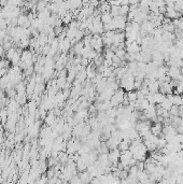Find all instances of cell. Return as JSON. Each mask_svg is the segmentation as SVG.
Instances as JSON below:
<instances>
[{
	"mask_svg": "<svg viewBox=\"0 0 183 184\" xmlns=\"http://www.w3.org/2000/svg\"><path fill=\"white\" fill-rule=\"evenodd\" d=\"M162 129H163V126H162L160 122H156V123H154V125L151 126V133L155 136H158V137L162 135Z\"/></svg>",
	"mask_w": 183,
	"mask_h": 184,
	"instance_id": "obj_8",
	"label": "cell"
},
{
	"mask_svg": "<svg viewBox=\"0 0 183 184\" xmlns=\"http://www.w3.org/2000/svg\"><path fill=\"white\" fill-rule=\"evenodd\" d=\"M108 157H109V161L111 164H117L120 161V157H121V151L119 149H113L111 150L108 153Z\"/></svg>",
	"mask_w": 183,
	"mask_h": 184,
	"instance_id": "obj_2",
	"label": "cell"
},
{
	"mask_svg": "<svg viewBox=\"0 0 183 184\" xmlns=\"http://www.w3.org/2000/svg\"><path fill=\"white\" fill-rule=\"evenodd\" d=\"M61 20H63L64 24H68L69 25L73 20V13H70L69 11H67V13L61 17Z\"/></svg>",
	"mask_w": 183,
	"mask_h": 184,
	"instance_id": "obj_14",
	"label": "cell"
},
{
	"mask_svg": "<svg viewBox=\"0 0 183 184\" xmlns=\"http://www.w3.org/2000/svg\"><path fill=\"white\" fill-rule=\"evenodd\" d=\"M108 1H112V0H108Z\"/></svg>",
	"mask_w": 183,
	"mask_h": 184,
	"instance_id": "obj_30",
	"label": "cell"
},
{
	"mask_svg": "<svg viewBox=\"0 0 183 184\" xmlns=\"http://www.w3.org/2000/svg\"><path fill=\"white\" fill-rule=\"evenodd\" d=\"M120 7L121 6H111V10H110V13L112 16H117V15H121L120 14Z\"/></svg>",
	"mask_w": 183,
	"mask_h": 184,
	"instance_id": "obj_24",
	"label": "cell"
},
{
	"mask_svg": "<svg viewBox=\"0 0 183 184\" xmlns=\"http://www.w3.org/2000/svg\"><path fill=\"white\" fill-rule=\"evenodd\" d=\"M130 142L131 141L129 139H126V138H124L122 140L120 141V143L117 145V149L121 151V152H123V151H126V150H129V147H130Z\"/></svg>",
	"mask_w": 183,
	"mask_h": 184,
	"instance_id": "obj_9",
	"label": "cell"
},
{
	"mask_svg": "<svg viewBox=\"0 0 183 184\" xmlns=\"http://www.w3.org/2000/svg\"><path fill=\"white\" fill-rule=\"evenodd\" d=\"M140 0H129L128 1V4H139Z\"/></svg>",
	"mask_w": 183,
	"mask_h": 184,
	"instance_id": "obj_28",
	"label": "cell"
},
{
	"mask_svg": "<svg viewBox=\"0 0 183 184\" xmlns=\"http://www.w3.org/2000/svg\"><path fill=\"white\" fill-rule=\"evenodd\" d=\"M160 92L163 93L164 95H168L173 93V86L171 85L170 82H164L160 83Z\"/></svg>",
	"mask_w": 183,
	"mask_h": 184,
	"instance_id": "obj_5",
	"label": "cell"
},
{
	"mask_svg": "<svg viewBox=\"0 0 183 184\" xmlns=\"http://www.w3.org/2000/svg\"><path fill=\"white\" fill-rule=\"evenodd\" d=\"M126 97L128 98L129 102H133V101L137 100V94H136V90H129L126 93Z\"/></svg>",
	"mask_w": 183,
	"mask_h": 184,
	"instance_id": "obj_20",
	"label": "cell"
},
{
	"mask_svg": "<svg viewBox=\"0 0 183 184\" xmlns=\"http://www.w3.org/2000/svg\"><path fill=\"white\" fill-rule=\"evenodd\" d=\"M1 133H2V126L0 125V134H1Z\"/></svg>",
	"mask_w": 183,
	"mask_h": 184,
	"instance_id": "obj_29",
	"label": "cell"
},
{
	"mask_svg": "<svg viewBox=\"0 0 183 184\" xmlns=\"http://www.w3.org/2000/svg\"><path fill=\"white\" fill-rule=\"evenodd\" d=\"M134 82H135V77L130 73L129 71H127L126 74H125L122 79H120V87H122V88H123L124 90H126V92L133 90H135Z\"/></svg>",
	"mask_w": 183,
	"mask_h": 184,
	"instance_id": "obj_1",
	"label": "cell"
},
{
	"mask_svg": "<svg viewBox=\"0 0 183 184\" xmlns=\"http://www.w3.org/2000/svg\"><path fill=\"white\" fill-rule=\"evenodd\" d=\"M160 106L162 108H163V109H165V110L169 111V110H170V108L172 107V102H171V101H170L169 99H168V98L166 97L163 101H162V102H160Z\"/></svg>",
	"mask_w": 183,
	"mask_h": 184,
	"instance_id": "obj_15",
	"label": "cell"
},
{
	"mask_svg": "<svg viewBox=\"0 0 183 184\" xmlns=\"http://www.w3.org/2000/svg\"><path fill=\"white\" fill-rule=\"evenodd\" d=\"M148 90L150 93H157L160 92V82L157 80H151L148 84Z\"/></svg>",
	"mask_w": 183,
	"mask_h": 184,
	"instance_id": "obj_7",
	"label": "cell"
},
{
	"mask_svg": "<svg viewBox=\"0 0 183 184\" xmlns=\"http://www.w3.org/2000/svg\"><path fill=\"white\" fill-rule=\"evenodd\" d=\"M100 18H101V22H102L103 24H108V23H110V22H112L113 16L111 15L110 12H106V13H101Z\"/></svg>",
	"mask_w": 183,
	"mask_h": 184,
	"instance_id": "obj_13",
	"label": "cell"
},
{
	"mask_svg": "<svg viewBox=\"0 0 183 184\" xmlns=\"http://www.w3.org/2000/svg\"><path fill=\"white\" fill-rule=\"evenodd\" d=\"M173 94H179L182 95L183 94V81L180 80L177 84V86L173 88Z\"/></svg>",
	"mask_w": 183,
	"mask_h": 184,
	"instance_id": "obj_18",
	"label": "cell"
},
{
	"mask_svg": "<svg viewBox=\"0 0 183 184\" xmlns=\"http://www.w3.org/2000/svg\"><path fill=\"white\" fill-rule=\"evenodd\" d=\"M84 44H83V41H78L74 43V47H73V51H74V53L77 54V55H81V51L83 49Z\"/></svg>",
	"mask_w": 183,
	"mask_h": 184,
	"instance_id": "obj_16",
	"label": "cell"
},
{
	"mask_svg": "<svg viewBox=\"0 0 183 184\" xmlns=\"http://www.w3.org/2000/svg\"><path fill=\"white\" fill-rule=\"evenodd\" d=\"M85 71H86V75L87 79H93L95 75H96V66H92V65H88L86 68H85Z\"/></svg>",
	"mask_w": 183,
	"mask_h": 184,
	"instance_id": "obj_11",
	"label": "cell"
},
{
	"mask_svg": "<svg viewBox=\"0 0 183 184\" xmlns=\"http://www.w3.org/2000/svg\"><path fill=\"white\" fill-rule=\"evenodd\" d=\"M165 98H166V95H164L163 93H160V92L153 93V99H154V104H160Z\"/></svg>",
	"mask_w": 183,
	"mask_h": 184,
	"instance_id": "obj_12",
	"label": "cell"
},
{
	"mask_svg": "<svg viewBox=\"0 0 183 184\" xmlns=\"http://www.w3.org/2000/svg\"><path fill=\"white\" fill-rule=\"evenodd\" d=\"M172 104H175V106H181V104H183V97L181 96V95L179 94H173V100H172Z\"/></svg>",
	"mask_w": 183,
	"mask_h": 184,
	"instance_id": "obj_17",
	"label": "cell"
},
{
	"mask_svg": "<svg viewBox=\"0 0 183 184\" xmlns=\"http://www.w3.org/2000/svg\"><path fill=\"white\" fill-rule=\"evenodd\" d=\"M140 51H141V45L139 43H137L136 41L126 45V52H128V53H139Z\"/></svg>",
	"mask_w": 183,
	"mask_h": 184,
	"instance_id": "obj_6",
	"label": "cell"
},
{
	"mask_svg": "<svg viewBox=\"0 0 183 184\" xmlns=\"http://www.w3.org/2000/svg\"><path fill=\"white\" fill-rule=\"evenodd\" d=\"M182 49H183V47H182Z\"/></svg>",
	"mask_w": 183,
	"mask_h": 184,
	"instance_id": "obj_31",
	"label": "cell"
},
{
	"mask_svg": "<svg viewBox=\"0 0 183 184\" xmlns=\"http://www.w3.org/2000/svg\"><path fill=\"white\" fill-rule=\"evenodd\" d=\"M108 86V81H107V78H102L101 80L96 84V90L98 93H101L103 90H106V87Z\"/></svg>",
	"mask_w": 183,
	"mask_h": 184,
	"instance_id": "obj_10",
	"label": "cell"
},
{
	"mask_svg": "<svg viewBox=\"0 0 183 184\" xmlns=\"http://www.w3.org/2000/svg\"><path fill=\"white\" fill-rule=\"evenodd\" d=\"M126 50L125 49H117V51H115V55L117 57H120L122 60H125V55H126Z\"/></svg>",
	"mask_w": 183,
	"mask_h": 184,
	"instance_id": "obj_26",
	"label": "cell"
},
{
	"mask_svg": "<svg viewBox=\"0 0 183 184\" xmlns=\"http://www.w3.org/2000/svg\"><path fill=\"white\" fill-rule=\"evenodd\" d=\"M162 28H163L164 31H170V32H173L175 29H176V27H175V25L172 24V22H170V23L168 24H163V25H162Z\"/></svg>",
	"mask_w": 183,
	"mask_h": 184,
	"instance_id": "obj_19",
	"label": "cell"
},
{
	"mask_svg": "<svg viewBox=\"0 0 183 184\" xmlns=\"http://www.w3.org/2000/svg\"><path fill=\"white\" fill-rule=\"evenodd\" d=\"M167 74L169 75L171 80H181V70L178 67H172V66L169 67L168 71H167Z\"/></svg>",
	"mask_w": 183,
	"mask_h": 184,
	"instance_id": "obj_4",
	"label": "cell"
},
{
	"mask_svg": "<svg viewBox=\"0 0 183 184\" xmlns=\"http://www.w3.org/2000/svg\"><path fill=\"white\" fill-rule=\"evenodd\" d=\"M103 60H105V56L97 55L93 61H94V64H95V66H96V67H99V66H101V65L103 64Z\"/></svg>",
	"mask_w": 183,
	"mask_h": 184,
	"instance_id": "obj_23",
	"label": "cell"
},
{
	"mask_svg": "<svg viewBox=\"0 0 183 184\" xmlns=\"http://www.w3.org/2000/svg\"><path fill=\"white\" fill-rule=\"evenodd\" d=\"M128 12H129V4H121V7H120V14L121 15L126 16Z\"/></svg>",
	"mask_w": 183,
	"mask_h": 184,
	"instance_id": "obj_22",
	"label": "cell"
},
{
	"mask_svg": "<svg viewBox=\"0 0 183 184\" xmlns=\"http://www.w3.org/2000/svg\"><path fill=\"white\" fill-rule=\"evenodd\" d=\"M143 114L146 115V120H152L154 116H156L157 114H156V104H149V107L146 108V110H143L142 111Z\"/></svg>",
	"mask_w": 183,
	"mask_h": 184,
	"instance_id": "obj_3",
	"label": "cell"
},
{
	"mask_svg": "<svg viewBox=\"0 0 183 184\" xmlns=\"http://www.w3.org/2000/svg\"><path fill=\"white\" fill-rule=\"evenodd\" d=\"M169 114L170 116H179V107L172 104V107L170 108L169 110Z\"/></svg>",
	"mask_w": 183,
	"mask_h": 184,
	"instance_id": "obj_25",
	"label": "cell"
},
{
	"mask_svg": "<svg viewBox=\"0 0 183 184\" xmlns=\"http://www.w3.org/2000/svg\"><path fill=\"white\" fill-rule=\"evenodd\" d=\"M167 144V140L165 139V137H158V139H157V142H156V147L157 149H162V147H166Z\"/></svg>",
	"mask_w": 183,
	"mask_h": 184,
	"instance_id": "obj_21",
	"label": "cell"
},
{
	"mask_svg": "<svg viewBox=\"0 0 183 184\" xmlns=\"http://www.w3.org/2000/svg\"><path fill=\"white\" fill-rule=\"evenodd\" d=\"M47 125H54V122H55V116H54V114H49V116L47 117V120H45Z\"/></svg>",
	"mask_w": 183,
	"mask_h": 184,
	"instance_id": "obj_27",
	"label": "cell"
},
{
	"mask_svg": "<svg viewBox=\"0 0 183 184\" xmlns=\"http://www.w3.org/2000/svg\"><path fill=\"white\" fill-rule=\"evenodd\" d=\"M182 59H183V58H182Z\"/></svg>",
	"mask_w": 183,
	"mask_h": 184,
	"instance_id": "obj_32",
	"label": "cell"
}]
</instances>
